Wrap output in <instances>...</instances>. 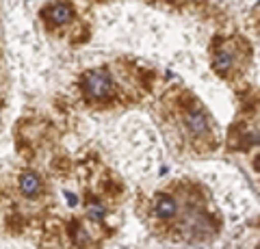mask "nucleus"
<instances>
[{
	"label": "nucleus",
	"instance_id": "obj_1",
	"mask_svg": "<svg viewBox=\"0 0 260 249\" xmlns=\"http://www.w3.org/2000/svg\"><path fill=\"white\" fill-rule=\"evenodd\" d=\"M83 93L91 102H104L113 95V78L107 69H91L83 76Z\"/></svg>",
	"mask_w": 260,
	"mask_h": 249
},
{
	"label": "nucleus",
	"instance_id": "obj_2",
	"mask_svg": "<svg viewBox=\"0 0 260 249\" xmlns=\"http://www.w3.org/2000/svg\"><path fill=\"white\" fill-rule=\"evenodd\" d=\"M182 126H184V130L193 136V139H208L210 132H213L208 115L200 106L184 111L182 113Z\"/></svg>",
	"mask_w": 260,
	"mask_h": 249
},
{
	"label": "nucleus",
	"instance_id": "obj_3",
	"mask_svg": "<svg viewBox=\"0 0 260 249\" xmlns=\"http://www.w3.org/2000/svg\"><path fill=\"white\" fill-rule=\"evenodd\" d=\"M178 215V202L172 195H156L152 204V217H156L158 221H172Z\"/></svg>",
	"mask_w": 260,
	"mask_h": 249
},
{
	"label": "nucleus",
	"instance_id": "obj_4",
	"mask_svg": "<svg viewBox=\"0 0 260 249\" xmlns=\"http://www.w3.org/2000/svg\"><path fill=\"white\" fill-rule=\"evenodd\" d=\"M20 193L24 197H39L44 193V180H42V175L35 173V171H24L20 175Z\"/></svg>",
	"mask_w": 260,
	"mask_h": 249
},
{
	"label": "nucleus",
	"instance_id": "obj_5",
	"mask_svg": "<svg viewBox=\"0 0 260 249\" xmlns=\"http://www.w3.org/2000/svg\"><path fill=\"white\" fill-rule=\"evenodd\" d=\"M48 20L56 26H63V24H68L72 20V7L70 5H54L50 7V11H48Z\"/></svg>",
	"mask_w": 260,
	"mask_h": 249
},
{
	"label": "nucleus",
	"instance_id": "obj_6",
	"mask_svg": "<svg viewBox=\"0 0 260 249\" xmlns=\"http://www.w3.org/2000/svg\"><path fill=\"white\" fill-rule=\"evenodd\" d=\"M232 63H234V57H232V52H219L217 57H215V69L219 72V74H228L230 72V67H232Z\"/></svg>",
	"mask_w": 260,
	"mask_h": 249
},
{
	"label": "nucleus",
	"instance_id": "obj_7",
	"mask_svg": "<svg viewBox=\"0 0 260 249\" xmlns=\"http://www.w3.org/2000/svg\"><path fill=\"white\" fill-rule=\"evenodd\" d=\"M87 217H89V219H93V221H102V217H104V206L91 204V206L87 208Z\"/></svg>",
	"mask_w": 260,
	"mask_h": 249
}]
</instances>
